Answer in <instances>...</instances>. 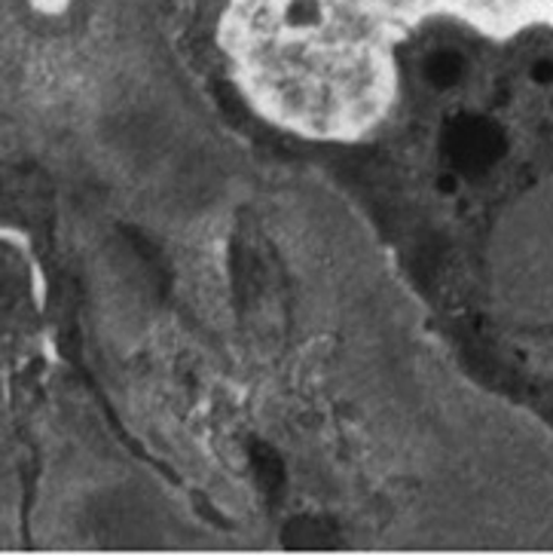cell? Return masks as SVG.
Returning a JSON list of instances; mask_svg holds the SVG:
<instances>
[{"label": "cell", "instance_id": "6da1fadb", "mask_svg": "<svg viewBox=\"0 0 553 557\" xmlns=\"http://www.w3.org/2000/svg\"><path fill=\"white\" fill-rule=\"evenodd\" d=\"M440 145L458 175L477 178V175H487L489 169L505 157L507 138L502 126L489 116L458 114L447 120Z\"/></svg>", "mask_w": 553, "mask_h": 557}, {"label": "cell", "instance_id": "7a4b0ae2", "mask_svg": "<svg viewBox=\"0 0 553 557\" xmlns=\"http://www.w3.org/2000/svg\"><path fill=\"white\" fill-rule=\"evenodd\" d=\"M465 74V59L456 50H435L425 59V77L438 89H450L456 86Z\"/></svg>", "mask_w": 553, "mask_h": 557}, {"label": "cell", "instance_id": "3957f363", "mask_svg": "<svg viewBox=\"0 0 553 557\" xmlns=\"http://www.w3.org/2000/svg\"><path fill=\"white\" fill-rule=\"evenodd\" d=\"M315 18V3L312 0H297L291 7V22L293 25H306Z\"/></svg>", "mask_w": 553, "mask_h": 557}, {"label": "cell", "instance_id": "277c9868", "mask_svg": "<svg viewBox=\"0 0 553 557\" xmlns=\"http://www.w3.org/2000/svg\"><path fill=\"white\" fill-rule=\"evenodd\" d=\"M438 190H440V194H447V197H450V194H456V190H458V172H450V175H440V178H438Z\"/></svg>", "mask_w": 553, "mask_h": 557}, {"label": "cell", "instance_id": "5b68a950", "mask_svg": "<svg viewBox=\"0 0 553 557\" xmlns=\"http://www.w3.org/2000/svg\"><path fill=\"white\" fill-rule=\"evenodd\" d=\"M532 81L551 83L553 81V62H538V65H532Z\"/></svg>", "mask_w": 553, "mask_h": 557}]
</instances>
